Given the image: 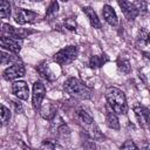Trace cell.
<instances>
[{
    "mask_svg": "<svg viewBox=\"0 0 150 150\" xmlns=\"http://www.w3.org/2000/svg\"><path fill=\"white\" fill-rule=\"evenodd\" d=\"M105 100L108 102V107L116 114L124 115L128 111V104L124 93L116 88V87H109L105 90Z\"/></svg>",
    "mask_w": 150,
    "mask_h": 150,
    "instance_id": "6da1fadb",
    "label": "cell"
},
{
    "mask_svg": "<svg viewBox=\"0 0 150 150\" xmlns=\"http://www.w3.org/2000/svg\"><path fill=\"white\" fill-rule=\"evenodd\" d=\"M64 90L73 97L88 100L91 97V90L79 79L76 77H69L64 82Z\"/></svg>",
    "mask_w": 150,
    "mask_h": 150,
    "instance_id": "7a4b0ae2",
    "label": "cell"
},
{
    "mask_svg": "<svg viewBox=\"0 0 150 150\" xmlns=\"http://www.w3.org/2000/svg\"><path fill=\"white\" fill-rule=\"evenodd\" d=\"M77 54H79V48L76 46H67V47L60 49L54 55V61L60 66L68 64L76 59Z\"/></svg>",
    "mask_w": 150,
    "mask_h": 150,
    "instance_id": "3957f363",
    "label": "cell"
},
{
    "mask_svg": "<svg viewBox=\"0 0 150 150\" xmlns=\"http://www.w3.org/2000/svg\"><path fill=\"white\" fill-rule=\"evenodd\" d=\"M45 95H46L45 84L41 81H35L33 84V94H32V105L35 110L41 108Z\"/></svg>",
    "mask_w": 150,
    "mask_h": 150,
    "instance_id": "277c9868",
    "label": "cell"
},
{
    "mask_svg": "<svg viewBox=\"0 0 150 150\" xmlns=\"http://www.w3.org/2000/svg\"><path fill=\"white\" fill-rule=\"evenodd\" d=\"M36 19H39V15L33 11H28V9H25V8H16L15 9L14 20L19 25L34 22V21H36Z\"/></svg>",
    "mask_w": 150,
    "mask_h": 150,
    "instance_id": "5b68a950",
    "label": "cell"
},
{
    "mask_svg": "<svg viewBox=\"0 0 150 150\" xmlns=\"http://www.w3.org/2000/svg\"><path fill=\"white\" fill-rule=\"evenodd\" d=\"M1 36H9V38H14V39H19V40H22L26 35H29L30 30H25L22 28H15L8 23H2L1 26Z\"/></svg>",
    "mask_w": 150,
    "mask_h": 150,
    "instance_id": "8992f818",
    "label": "cell"
},
{
    "mask_svg": "<svg viewBox=\"0 0 150 150\" xmlns=\"http://www.w3.org/2000/svg\"><path fill=\"white\" fill-rule=\"evenodd\" d=\"M23 75H25V66H23L22 62H19V63L9 66L2 73V77L5 80H7V81H12V80L22 77Z\"/></svg>",
    "mask_w": 150,
    "mask_h": 150,
    "instance_id": "52a82bcc",
    "label": "cell"
},
{
    "mask_svg": "<svg viewBox=\"0 0 150 150\" xmlns=\"http://www.w3.org/2000/svg\"><path fill=\"white\" fill-rule=\"evenodd\" d=\"M134 112L138 121V124L142 128H146L150 125V110L146 107H144L142 104H135Z\"/></svg>",
    "mask_w": 150,
    "mask_h": 150,
    "instance_id": "ba28073f",
    "label": "cell"
},
{
    "mask_svg": "<svg viewBox=\"0 0 150 150\" xmlns=\"http://www.w3.org/2000/svg\"><path fill=\"white\" fill-rule=\"evenodd\" d=\"M0 43H1V49H7L13 54H18L21 50L22 40L9 38V36H1Z\"/></svg>",
    "mask_w": 150,
    "mask_h": 150,
    "instance_id": "9c48e42d",
    "label": "cell"
},
{
    "mask_svg": "<svg viewBox=\"0 0 150 150\" xmlns=\"http://www.w3.org/2000/svg\"><path fill=\"white\" fill-rule=\"evenodd\" d=\"M118 5L124 14V16L128 19V20H135L137 18V15L139 14L137 7L135 6L134 2H130V1H125V0H122V1H118Z\"/></svg>",
    "mask_w": 150,
    "mask_h": 150,
    "instance_id": "30bf717a",
    "label": "cell"
},
{
    "mask_svg": "<svg viewBox=\"0 0 150 150\" xmlns=\"http://www.w3.org/2000/svg\"><path fill=\"white\" fill-rule=\"evenodd\" d=\"M12 93L19 98V100H28V94H29V89L28 86L25 81H15L12 84Z\"/></svg>",
    "mask_w": 150,
    "mask_h": 150,
    "instance_id": "8fae6325",
    "label": "cell"
},
{
    "mask_svg": "<svg viewBox=\"0 0 150 150\" xmlns=\"http://www.w3.org/2000/svg\"><path fill=\"white\" fill-rule=\"evenodd\" d=\"M102 15L104 18V20L110 25V26H117L118 23V19L116 15V12L114 11V8L110 5H104L102 8Z\"/></svg>",
    "mask_w": 150,
    "mask_h": 150,
    "instance_id": "7c38bea8",
    "label": "cell"
},
{
    "mask_svg": "<svg viewBox=\"0 0 150 150\" xmlns=\"http://www.w3.org/2000/svg\"><path fill=\"white\" fill-rule=\"evenodd\" d=\"M40 115H41L45 120L52 121V120L55 118V116H56V107L54 105L53 102L48 101V102H46L45 104L41 105V108H40Z\"/></svg>",
    "mask_w": 150,
    "mask_h": 150,
    "instance_id": "4fadbf2b",
    "label": "cell"
},
{
    "mask_svg": "<svg viewBox=\"0 0 150 150\" xmlns=\"http://www.w3.org/2000/svg\"><path fill=\"white\" fill-rule=\"evenodd\" d=\"M76 117H77L79 122L81 124L86 125V127H88V125H90V124L94 123V118L91 117V115L84 108H82V107H80V108L76 109Z\"/></svg>",
    "mask_w": 150,
    "mask_h": 150,
    "instance_id": "5bb4252c",
    "label": "cell"
},
{
    "mask_svg": "<svg viewBox=\"0 0 150 150\" xmlns=\"http://www.w3.org/2000/svg\"><path fill=\"white\" fill-rule=\"evenodd\" d=\"M82 11H83V13L87 15V18H88L90 25H91L94 28L100 29V28H101V21H100V19H98L97 14L95 13V11H94L91 7H88V6H87V7H83Z\"/></svg>",
    "mask_w": 150,
    "mask_h": 150,
    "instance_id": "9a60e30c",
    "label": "cell"
},
{
    "mask_svg": "<svg viewBox=\"0 0 150 150\" xmlns=\"http://www.w3.org/2000/svg\"><path fill=\"white\" fill-rule=\"evenodd\" d=\"M105 122L110 129H114V130L120 129V122L116 116V112H114L110 108H107V110H105Z\"/></svg>",
    "mask_w": 150,
    "mask_h": 150,
    "instance_id": "2e32d148",
    "label": "cell"
},
{
    "mask_svg": "<svg viewBox=\"0 0 150 150\" xmlns=\"http://www.w3.org/2000/svg\"><path fill=\"white\" fill-rule=\"evenodd\" d=\"M19 62H22V61L16 54H12L11 52L7 53V52H5V49H1V63L2 64L11 63V66H12V64H15Z\"/></svg>",
    "mask_w": 150,
    "mask_h": 150,
    "instance_id": "e0dca14e",
    "label": "cell"
},
{
    "mask_svg": "<svg viewBox=\"0 0 150 150\" xmlns=\"http://www.w3.org/2000/svg\"><path fill=\"white\" fill-rule=\"evenodd\" d=\"M36 70L39 71L40 76L43 77V79H46V80H54V79L56 77V75H54V74L50 71L49 66L47 64V62H42L41 64H39V66L36 67Z\"/></svg>",
    "mask_w": 150,
    "mask_h": 150,
    "instance_id": "ac0fdd59",
    "label": "cell"
},
{
    "mask_svg": "<svg viewBox=\"0 0 150 150\" xmlns=\"http://www.w3.org/2000/svg\"><path fill=\"white\" fill-rule=\"evenodd\" d=\"M108 56L107 54H102V55H94L90 57L89 60V66L90 68H100L102 67L105 62H108Z\"/></svg>",
    "mask_w": 150,
    "mask_h": 150,
    "instance_id": "d6986e66",
    "label": "cell"
},
{
    "mask_svg": "<svg viewBox=\"0 0 150 150\" xmlns=\"http://www.w3.org/2000/svg\"><path fill=\"white\" fill-rule=\"evenodd\" d=\"M117 68L120 71L124 73V74H128L130 71V62L127 57L124 56H120L117 59Z\"/></svg>",
    "mask_w": 150,
    "mask_h": 150,
    "instance_id": "ffe728a7",
    "label": "cell"
},
{
    "mask_svg": "<svg viewBox=\"0 0 150 150\" xmlns=\"http://www.w3.org/2000/svg\"><path fill=\"white\" fill-rule=\"evenodd\" d=\"M11 15V4L6 0L0 1V16L2 19H7Z\"/></svg>",
    "mask_w": 150,
    "mask_h": 150,
    "instance_id": "44dd1931",
    "label": "cell"
},
{
    "mask_svg": "<svg viewBox=\"0 0 150 150\" xmlns=\"http://www.w3.org/2000/svg\"><path fill=\"white\" fill-rule=\"evenodd\" d=\"M57 11H59V2L57 1H52L50 5L47 8L46 18H54L57 14Z\"/></svg>",
    "mask_w": 150,
    "mask_h": 150,
    "instance_id": "7402d4cb",
    "label": "cell"
},
{
    "mask_svg": "<svg viewBox=\"0 0 150 150\" xmlns=\"http://www.w3.org/2000/svg\"><path fill=\"white\" fill-rule=\"evenodd\" d=\"M9 120H11V111H9V109L7 107H5L2 104L1 105V122H2V124L8 123Z\"/></svg>",
    "mask_w": 150,
    "mask_h": 150,
    "instance_id": "603a6c76",
    "label": "cell"
},
{
    "mask_svg": "<svg viewBox=\"0 0 150 150\" xmlns=\"http://www.w3.org/2000/svg\"><path fill=\"white\" fill-rule=\"evenodd\" d=\"M121 150H139V149H138L137 145L134 143V141L127 139V141L121 145Z\"/></svg>",
    "mask_w": 150,
    "mask_h": 150,
    "instance_id": "cb8c5ba5",
    "label": "cell"
},
{
    "mask_svg": "<svg viewBox=\"0 0 150 150\" xmlns=\"http://www.w3.org/2000/svg\"><path fill=\"white\" fill-rule=\"evenodd\" d=\"M40 150H56V148H55V143L52 142V141L46 139V141H43V142L41 143V145H40Z\"/></svg>",
    "mask_w": 150,
    "mask_h": 150,
    "instance_id": "d4e9b609",
    "label": "cell"
},
{
    "mask_svg": "<svg viewBox=\"0 0 150 150\" xmlns=\"http://www.w3.org/2000/svg\"><path fill=\"white\" fill-rule=\"evenodd\" d=\"M82 150H98V146L96 145L95 142H93L91 139H88V141H86L83 143Z\"/></svg>",
    "mask_w": 150,
    "mask_h": 150,
    "instance_id": "484cf974",
    "label": "cell"
},
{
    "mask_svg": "<svg viewBox=\"0 0 150 150\" xmlns=\"http://www.w3.org/2000/svg\"><path fill=\"white\" fill-rule=\"evenodd\" d=\"M64 26H66V28H68L69 30H75L77 25H76V21H75L74 19L69 18V19H67V20L64 21Z\"/></svg>",
    "mask_w": 150,
    "mask_h": 150,
    "instance_id": "4316f807",
    "label": "cell"
},
{
    "mask_svg": "<svg viewBox=\"0 0 150 150\" xmlns=\"http://www.w3.org/2000/svg\"><path fill=\"white\" fill-rule=\"evenodd\" d=\"M134 4L137 7L139 13H144L146 11V2H144V1H135Z\"/></svg>",
    "mask_w": 150,
    "mask_h": 150,
    "instance_id": "83f0119b",
    "label": "cell"
},
{
    "mask_svg": "<svg viewBox=\"0 0 150 150\" xmlns=\"http://www.w3.org/2000/svg\"><path fill=\"white\" fill-rule=\"evenodd\" d=\"M12 103L14 104V107H15V110H16V112H21V111H22V107H21L20 104L18 105V103H16V102H12Z\"/></svg>",
    "mask_w": 150,
    "mask_h": 150,
    "instance_id": "f1b7e54d",
    "label": "cell"
},
{
    "mask_svg": "<svg viewBox=\"0 0 150 150\" xmlns=\"http://www.w3.org/2000/svg\"><path fill=\"white\" fill-rule=\"evenodd\" d=\"M142 150H150V144H144V146L142 148Z\"/></svg>",
    "mask_w": 150,
    "mask_h": 150,
    "instance_id": "f546056e",
    "label": "cell"
},
{
    "mask_svg": "<svg viewBox=\"0 0 150 150\" xmlns=\"http://www.w3.org/2000/svg\"><path fill=\"white\" fill-rule=\"evenodd\" d=\"M143 54H144V55H145V57H146V59H148V60H150V53H145V52H144V53H143Z\"/></svg>",
    "mask_w": 150,
    "mask_h": 150,
    "instance_id": "4dcf8cb0",
    "label": "cell"
},
{
    "mask_svg": "<svg viewBox=\"0 0 150 150\" xmlns=\"http://www.w3.org/2000/svg\"><path fill=\"white\" fill-rule=\"evenodd\" d=\"M22 149H23V150H32L30 148H28V146H27V145H25V144H22Z\"/></svg>",
    "mask_w": 150,
    "mask_h": 150,
    "instance_id": "1f68e13d",
    "label": "cell"
},
{
    "mask_svg": "<svg viewBox=\"0 0 150 150\" xmlns=\"http://www.w3.org/2000/svg\"><path fill=\"white\" fill-rule=\"evenodd\" d=\"M148 42H149V43H150V33H149V34H148Z\"/></svg>",
    "mask_w": 150,
    "mask_h": 150,
    "instance_id": "d6a6232c",
    "label": "cell"
},
{
    "mask_svg": "<svg viewBox=\"0 0 150 150\" xmlns=\"http://www.w3.org/2000/svg\"><path fill=\"white\" fill-rule=\"evenodd\" d=\"M149 129H150V125H149Z\"/></svg>",
    "mask_w": 150,
    "mask_h": 150,
    "instance_id": "836d02e7",
    "label": "cell"
}]
</instances>
